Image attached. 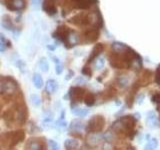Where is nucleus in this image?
Returning <instances> with one entry per match:
<instances>
[{"instance_id": "obj_30", "label": "nucleus", "mask_w": 160, "mask_h": 150, "mask_svg": "<svg viewBox=\"0 0 160 150\" xmlns=\"http://www.w3.org/2000/svg\"><path fill=\"white\" fill-rule=\"evenodd\" d=\"M152 100L154 102H156V103H160V94L159 93L155 94L154 96L152 97Z\"/></svg>"}, {"instance_id": "obj_35", "label": "nucleus", "mask_w": 160, "mask_h": 150, "mask_svg": "<svg viewBox=\"0 0 160 150\" xmlns=\"http://www.w3.org/2000/svg\"><path fill=\"white\" fill-rule=\"evenodd\" d=\"M74 150H77V149H74Z\"/></svg>"}, {"instance_id": "obj_19", "label": "nucleus", "mask_w": 160, "mask_h": 150, "mask_svg": "<svg viewBox=\"0 0 160 150\" xmlns=\"http://www.w3.org/2000/svg\"><path fill=\"white\" fill-rule=\"evenodd\" d=\"M102 50H103V45H102V44H97L96 46L94 47V49H93V51H92L91 55H90V58H89L88 61H90V60H92L93 58L96 57L97 55L102 51Z\"/></svg>"}, {"instance_id": "obj_4", "label": "nucleus", "mask_w": 160, "mask_h": 150, "mask_svg": "<svg viewBox=\"0 0 160 150\" xmlns=\"http://www.w3.org/2000/svg\"><path fill=\"white\" fill-rule=\"evenodd\" d=\"M70 22L75 24V25H78V26H84V25H88L91 20H90V16L87 14H78L76 16L72 17L70 19Z\"/></svg>"}, {"instance_id": "obj_34", "label": "nucleus", "mask_w": 160, "mask_h": 150, "mask_svg": "<svg viewBox=\"0 0 160 150\" xmlns=\"http://www.w3.org/2000/svg\"><path fill=\"white\" fill-rule=\"evenodd\" d=\"M47 48H48V49H50V50H54L56 47H55V45H48Z\"/></svg>"}, {"instance_id": "obj_18", "label": "nucleus", "mask_w": 160, "mask_h": 150, "mask_svg": "<svg viewBox=\"0 0 160 150\" xmlns=\"http://www.w3.org/2000/svg\"><path fill=\"white\" fill-rule=\"evenodd\" d=\"M84 128V124L80 121V120H74L70 124V129L74 130V131H80Z\"/></svg>"}, {"instance_id": "obj_14", "label": "nucleus", "mask_w": 160, "mask_h": 150, "mask_svg": "<svg viewBox=\"0 0 160 150\" xmlns=\"http://www.w3.org/2000/svg\"><path fill=\"white\" fill-rule=\"evenodd\" d=\"M28 150H43V145L42 143L37 139H33L28 143L27 146Z\"/></svg>"}, {"instance_id": "obj_1", "label": "nucleus", "mask_w": 160, "mask_h": 150, "mask_svg": "<svg viewBox=\"0 0 160 150\" xmlns=\"http://www.w3.org/2000/svg\"><path fill=\"white\" fill-rule=\"evenodd\" d=\"M105 120L101 115H96V116L92 117L89 120L87 124V131L91 133H96L101 131L104 127Z\"/></svg>"}, {"instance_id": "obj_5", "label": "nucleus", "mask_w": 160, "mask_h": 150, "mask_svg": "<svg viewBox=\"0 0 160 150\" xmlns=\"http://www.w3.org/2000/svg\"><path fill=\"white\" fill-rule=\"evenodd\" d=\"M85 96V90L81 87H72L69 91V97L72 101H81Z\"/></svg>"}, {"instance_id": "obj_25", "label": "nucleus", "mask_w": 160, "mask_h": 150, "mask_svg": "<svg viewBox=\"0 0 160 150\" xmlns=\"http://www.w3.org/2000/svg\"><path fill=\"white\" fill-rule=\"evenodd\" d=\"M104 64H105V62H104V58H103V57H99V58L96 60V62H95V67H96L97 69H101V68H103Z\"/></svg>"}, {"instance_id": "obj_9", "label": "nucleus", "mask_w": 160, "mask_h": 150, "mask_svg": "<svg viewBox=\"0 0 160 150\" xmlns=\"http://www.w3.org/2000/svg\"><path fill=\"white\" fill-rule=\"evenodd\" d=\"M77 43H79L78 34L74 31H70L67 35L66 41H65V44L67 45L66 47H72V46H74V45H76Z\"/></svg>"}, {"instance_id": "obj_27", "label": "nucleus", "mask_w": 160, "mask_h": 150, "mask_svg": "<svg viewBox=\"0 0 160 150\" xmlns=\"http://www.w3.org/2000/svg\"><path fill=\"white\" fill-rule=\"evenodd\" d=\"M49 146L51 150H60L58 143L56 141H54V140H49Z\"/></svg>"}, {"instance_id": "obj_23", "label": "nucleus", "mask_w": 160, "mask_h": 150, "mask_svg": "<svg viewBox=\"0 0 160 150\" xmlns=\"http://www.w3.org/2000/svg\"><path fill=\"white\" fill-rule=\"evenodd\" d=\"M30 99H31V102L34 106H40L41 105V100H40V97L37 94H31Z\"/></svg>"}, {"instance_id": "obj_11", "label": "nucleus", "mask_w": 160, "mask_h": 150, "mask_svg": "<svg viewBox=\"0 0 160 150\" xmlns=\"http://www.w3.org/2000/svg\"><path fill=\"white\" fill-rule=\"evenodd\" d=\"M45 89L49 94H53L54 92L57 91L58 89V83L53 79H50L46 82V86H45Z\"/></svg>"}, {"instance_id": "obj_8", "label": "nucleus", "mask_w": 160, "mask_h": 150, "mask_svg": "<svg viewBox=\"0 0 160 150\" xmlns=\"http://www.w3.org/2000/svg\"><path fill=\"white\" fill-rule=\"evenodd\" d=\"M43 10L49 15H54L57 12V8L55 6L54 0H44L43 3Z\"/></svg>"}, {"instance_id": "obj_12", "label": "nucleus", "mask_w": 160, "mask_h": 150, "mask_svg": "<svg viewBox=\"0 0 160 150\" xmlns=\"http://www.w3.org/2000/svg\"><path fill=\"white\" fill-rule=\"evenodd\" d=\"M79 141L77 139H73V138H70L67 139L65 141V147H66L67 150H74V149H77L79 147Z\"/></svg>"}, {"instance_id": "obj_31", "label": "nucleus", "mask_w": 160, "mask_h": 150, "mask_svg": "<svg viewBox=\"0 0 160 150\" xmlns=\"http://www.w3.org/2000/svg\"><path fill=\"white\" fill-rule=\"evenodd\" d=\"M82 73H83L84 75H87V76H90V75H91V71H90V69L87 68V67H84V68H83Z\"/></svg>"}, {"instance_id": "obj_21", "label": "nucleus", "mask_w": 160, "mask_h": 150, "mask_svg": "<svg viewBox=\"0 0 160 150\" xmlns=\"http://www.w3.org/2000/svg\"><path fill=\"white\" fill-rule=\"evenodd\" d=\"M72 112H73V114L77 115L79 117H83L85 115L88 114V110L84 109V108H73Z\"/></svg>"}, {"instance_id": "obj_3", "label": "nucleus", "mask_w": 160, "mask_h": 150, "mask_svg": "<svg viewBox=\"0 0 160 150\" xmlns=\"http://www.w3.org/2000/svg\"><path fill=\"white\" fill-rule=\"evenodd\" d=\"M7 139L10 143V146H15L17 143L20 141H22L25 137V133L23 130H16V131L11 132V133H7L6 134Z\"/></svg>"}, {"instance_id": "obj_24", "label": "nucleus", "mask_w": 160, "mask_h": 150, "mask_svg": "<svg viewBox=\"0 0 160 150\" xmlns=\"http://www.w3.org/2000/svg\"><path fill=\"white\" fill-rule=\"evenodd\" d=\"M55 61V63H56V73L57 74H60L62 72V69H63V66H62V64H61V62H60V60L58 59V58H56V57H54L53 58Z\"/></svg>"}, {"instance_id": "obj_33", "label": "nucleus", "mask_w": 160, "mask_h": 150, "mask_svg": "<svg viewBox=\"0 0 160 150\" xmlns=\"http://www.w3.org/2000/svg\"><path fill=\"white\" fill-rule=\"evenodd\" d=\"M5 48H6V46H5V44L3 42L0 41V52H2L5 50Z\"/></svg>"}, {"instance_id": "obj_32", "label": "nucleus", "mask_w": 160, "mask_h": 150, "mask_svg": "<svg viewBox=\"0 0 160 150\" xmlns=\"http://www.w3.org/2000/svg\"><path fill=\"white\" fill-rule=\"evenodd\" d=\"M156 82L160 83V67L157 70V73H156Z\"/></svg>"}, {"instance_id": "obj_22", "label": "nucleus", "mask_w": 160, "mask_h": 150, "mask_svg": "<svg viewBox=\"0 0 160 150\" xmlns=\"http://www.w3.org/2000/svg\"><path fill=\"white\" fill-rule=\"evenodd\" d=\"M39 67L40 69L44 72H47L49 70V63L47 62V60L45 58H41L39 60Z\"/></svg>"}, {"instance_id": "obj_26", "label": "nucleus", "mask_w": 160, "mask_h": 150, "mask_svg": "<svg viewBox=\"0 0 160 150\" xmlns=\"http://www.w3.org/2000/svg\"><path fill=\"white\" fill-rule=\"evenodd\" d=\"M128 81H129V79L126 76L119 77V80H118V82H119L120 85H121V87H125V86H126V85L128 84Z\"/></svg>"}, {"instance_id": "obj_7", "label": "nucleus", "mask_w": 160, "mask_h": 150, "mask_svg": "<svg viewBox=\"0 0 160 150\" xmlns=\"http://www.w3.org/2000/svg\"><path fill=\"white\" fill-rule=\"evenodd\" d=\"M70 32V29H68L66 26H60L57 28L56 32L54 33V36L57 37V39L61 40V41L63 43H65V41H66V38H67V35L68 33Z\"/></svg>"}, {"instance_id": "obj_17", "label": "nucleus", "mask_w": 160, "mask_h": 150, "mask_svg": "<svg viewBox=\"0 0 160 150\" xmlns=\"http://www.w3.org/2000/svg\"><path fill=\"white\" fill-rule=\"evenodd\" d=\"M76 2L77 7L79 8H88L90 6V4L92 2H95L96 0H73Z\"/></svg>"}, {"instance_id": "obj_2", "label": "nucleus", "mask_w": 160, "mask_h": 150, "mask_svg": "<svg viewBox=\"0 0 160 150\" xmlns=\"http://www.w3.org/2000/svg\"><path fill=\"white\" fill-rule=\"evenodd\" d=\"M16 89H17L16 83L11 79H6L4 81L0 82V92L2 93L10 95L16 91Z\"/></svg>"}, {"instance_id": "obj_16", "label": "nucleus", "mask_w": 160, "mask_h": 150, "mask_svg": "<svg viewBox=\"0 0 160 150\" xmlns=\"http://www.w3.org/2000/svg\"><path fill=\"white\" fill-rule=\"evenodd\" d=\"M101 139V136L98 134H95V133H91L90 135H88L87 137V142L91 145H97Z\"/></svg>"}, {"instance_id": "obj_20", "label": "nucleus", "mask_w": 160, "mask_h": 150, "mask_svg": "<svg viewBox=\"0 0 160 150\" xmlns=\"http://www.w3.org/2000/svg\"><path fill=\"white\" fill-rule=\"evenodd\" d=\"M83 99H84L85 104H86L87 106H92V105L94 104V102H95V97H94V95L92 93L86 94Z\"/></svg>"}, {"instance_id": "obj_13", "label": "nucleus", "mask_w": 160, "mask_h": 150, "mask_svg": "<svg viewBox=\"0 0 160 150\" xmlns=\"http://www.w3.org/2000/svg\"><path fill=\"white\" fill-rule=\"evenodd\" d=\"M8 8L9 6H12L11 10H20L24 7L25 5V1L24 0H11L10 3H7Z\"/></svg>"}, {"instance_id": "obj_6", "label": "nucleus", "mask_w": 160, "mask_h": 150, "mask_svg": "<svg viewBox=\"0 0 160 150\" xmlns=\"http://www.w3.org/2000/svg\"><path fill=\"white\" fill-rule=\"evenodd\" d=\"M26 116H27V112H26V109L25 107H18L16 109L14 114V119L16 120L18 124H24L25 121H26Z\"/></svg>"}, {"instance_id": "obj_28", "label": "nucleus", "mask_w": 160, "mask_h": 150, "mask_svg": "<svg viewBox=\"0 0 160 150\" xmlns=\"http://www.w3.org/2000/svg\"><path fill=\"white\" fill-rule=\"evenodd\" d=\"M152 115V117H150L148 116V121H151V123H150V125H156L157 124V119H156V116H155V114L154 113H151Z\"/></svg>"}, {"instance_id": "obj_10", "label": "nucleus", "mask_w": 160, "mask_h": 150, "mask_svg": "<svg viewBox=\"0 0 160 150\" xmlns=\"http://www.w3.org/2000/svg\"><path fill=\"white\" fill-rule=\"evenodd\" d=\"M99 36V32L96 29H88L84 32V37L87 39L88 42L95 41Z\"/></svg>"}, {"instance_id": "obj_29", "label": "nucleus", "mask_w": 160, "mask_h": 150, "mask_svg": "<svg viewBox=\"0 0 160 150\" xmlns=\"http://www.w3.org/2000/svg\"><path fill=\"white\" fill-rule=\"evenodd\" d=\"M31 2H32L33 8H38L40 3H41V0H31Z\"/></svg>"}, {"instance_id": "obj_15", "label": "nucleus", "mask_w": 160, "mask_h": 150, "mask_svg": "<svg viewBox=\"0 0 160 150\" xmlns=\"http://www.w3.org/2000/svg\"><path fill=\"white\" fill-rule=\"evenodd\" d=\"M32 81H33L34 86L36 87L37 89L42 88V86H43V79H42L41 75H40V74H38V73H34V74H33Z\"/></svg>"}]
</instances>
